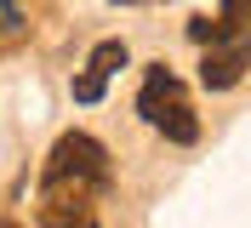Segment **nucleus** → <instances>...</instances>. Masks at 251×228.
Here are the masks:
<instances>
[{"label": "nucleus", "mask_w": 251, "mask_h": 228, "mask_svg": "<svg viewBox=\"0 0 251 228\" xmlns=\"http://www.w3.org/2000/svg\"><path fill=\"white\" fill-rule=\"evenodd\" d=\"M137 114L154 131H166L172 143H194L200 137V120H194V103H188L183 80L166 69V63H154L149 75H143V91H137Z\"/></svg>", "instance_id": "nucleus-2"}, {"label": "nucleus", "mask_w": 251, "mask_h": 228, "mask_svg": "<svg viewBox=\"0 0 251 228\" xmlns=\"http://www.w3.org/2000/svg\"><path fill=\"white\" fill-rule=\"evenodd\" d=\"M114 6H149V0H114Z\"/></svg>", "instance_id": "nucleus-7"}, {"label": "nucleus", "mask_w": 251, "mask_h": 228, "mask_svg": "<svg viewBox=\"0 0 251 228\" xmlns=\"http://www.w3.org/2000/svg\"><path fill=\"white\" fill-rule=\"evenodd\" d=\"M109 182V149L86 131H63L46 154L40 188H103Z\"/></svg>", "instance_id": "nucleus-3"}, {"label": "nucleus", "mask_w": 251, "mask_h": 228, "mask_svg": "<svg viewBox=\"0 0 251 228\" xmlns=\"http://www.w3.org/2000/svg\"><path fill=\"white\" fill-rule=\"evenodd\" d=\"M188 40L205 46V57H200V86L205 91L240 86V75L251 69V0H223L217 17H194Z\"/></svg>", "instance_id": "nucleus-1"}, {"label": "nucleus", "mask_w": 251, "mask_h": 228, "mask_svg": "<svg viewBox=\"0 0 251 228\" xmlns=\"http://www.w3.org/2000/svg\"><path fill=\"white\" fill-rule=\"evenodd\" d=\"M40 228H97L92 188H40Z\"/></svg>", "instance_id": "nucleus-4"}, {"label": "nucleus", "mask_w": 251, "mask_h": 228, "mask_svg": "<svg viewBox=\"0 0 251 228\" xmlns=\"http://www.w3.org/2000/svg\"><path fill=\"white\" fill-rule=\"evenodd\" d=\"M12 6H17V0H0V12H6V17H12V23H17V12H12Z\"/></svg>", "instance_id": "nucleus-6"}, {"label": "nucleus", "mask_w": 251, "mask_h": 228, "mask_svg": "<svg viewBox=\"0 0 251 228\" xmlns=\"http://www.w3.org/2000/svg\"><path fill=\"white\" fill-rule=\"evenodd\" d=\"M114 69H126V40H103L92 57H86V75L75 80V103H97Z\"/></svg>", "instance_id": "nucleus-5"}]
</instances>
